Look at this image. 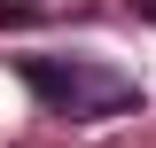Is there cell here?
Listing matches in <instances>:
<instances>
[{"label":"cell","instance_id":"obj_2","mask_svg":"<svg viewBox=\"0 0 156 148\" xmlns=\"http://www.w3.org/2000/svg\"><path fill=\"white\" fill-rule=\"evenodd\" d=\"M125 8H140V16H156V0H125Z\"/></svg>","mask_w":156,"mask_h":148},{"label":"cell","instance_id":"obj_1","mask_svg":"<svg viewBox=\"0 0 156 148\" xmlns=\"http://www.w3.org/2000/svg\"><path fill=\"white\" fill-rule=\"evenodd\" d=\"M8 70L39 93V109L70 117V125H101V117L140 109V86L94 55H8Z\"/></svg>","mask_w":156,"mask_h":148}]
</instances>
